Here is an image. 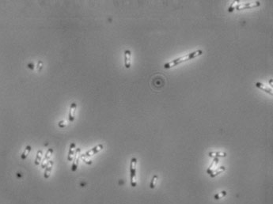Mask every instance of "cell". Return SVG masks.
Instances as JSON below:
<instances>
[{"label":"cell","instance_id":"7","mask_svg":"<svg viewBox=\"0 0 273 204\" xmlns=\"http://www.w3.org/2000/svg\"><path fill=\"white\" fill-rule=\"evenodd\" d=\"M131 56H132V53L129 50L124 51V66L126 68H131V63H132Z\"/></svg>","mask_w":273,"mask_h":204},{"label":"cell","instance_id":"17","mask_svg":"<svg viewBox=\"0 0 273 204\" xmlns=\"http://www.w3.org/2000/svg\"><path fill=\"white\" fill-rule=\"evenodd\" d=\"M58 125H59V127H60V128H65L66 126H67V123H65V121L62 120V121H60V122H59Z\"/></svg>","mask_w":273,"mask_h":204},{"label":"cell","instance_id":"5","mask_svg":"<svg viewBox=\"0 0 273 204\" xmlns=\"http://www.w3.org/2000/svg\"><path fill=\"white\" fill-rule=\"evenodd\" d=\"M79 152H80V150L78 149L76 151H75V154H74V157L73 158V164H72V167H71V170L73 172H75L78 169V166H79V160H80V155H79Z\"/></svg>","mask_w":273,"mask_h":204},{"label":"cell","instance_id":"3","mask_svg":"<svg viewBox=\"0 0 273 204\" xmlns=\"http://www.w3.org/2000/svg\"><path fill=\"white\" fill-rule=\"evenodd\" d=\"M259 6H260V2H247V3H241V4L238 5L236 7V9L240 10L249 9V8H252V7H257Z\"/></svg>","mask_w":273,"mask_h":204},{"label":"cell","instance_id":"6","mask_svg":"<svg viewBox=\"0 0 273 204\" xmlns=\"http://www.w3.org/2000/svg\"><path fill=\"white\" fill-rule=\"evenodd\" d=\"M77 104L76 103L73 102L71 105L69 110V115H68V119H69L70 122H73L74 120V116H75V112H76Z\"/></svg>","mask_w":273,"mask_h":204},{"label":"cell","instance_id":"10","mask_svg":"<svg viewBox=\"0 0 273 204\" xmlns=\"http://www.w3.org/2000/svg\"><path fill=\"white\" fill-rule=\"evenodd\" d=\"M53 153V149H49V150L47 151L46 154H45V157H44V160L42 161V168H45L46 167L47 164H48V161L50 159V158L52 157V154Z\"/></svg>","mask_w":273,"mask_h":204},{"label":"cell","instance_id":"1","mask_svg":"<svg viewBox=\"0 0 273 204\" xmlns=\"http://www.w3.org/2000/svg\"><path fill=\"white\" fill-rule=\"evenodd\" d=\"M201 55H203V51H202V50H197V51L191 52V53L188 54V55H185V56L179 57V58L176 59H174V60L171 61V62H169V63H166L164 65V68H166V69H169V68H173L174 66L178 65V64H180L181 63L185 62V61L190 60V59H192L196 58V57H198V56H201Z\"/></svg>","mask_w":273,"mask_h":204},{"label":"cell","instance_id":"15","mask_svg":"<svg viewBox=\"0 0 273 204\" xmlns=\"http://www.w3.org/2000/svg\"><path fill=\"white\" fill-rule=\"evenodd\" d=\"M157 176H156V175H155V176H154V177H153L152 181H151V184H150V187H151V188H155V183H156V181H157Z\"/></svg>","mask_w":273,"mask_h":204},{"label":"cell","instance_id":"2","mask_svg":"<svg viewBox=\"0 0 273 204\" xmlns=\"http://www.w3.org/2000/svg\"><path fill=\"white\" fill-rule=\"evenodd\" d=\"M136 165L137 159L135 158H132L130 164V173H131V185L132 187H135L137 184L136 182Z\"/></svg>","mask_w":273,"mask_h":204},{"label":"cell","instance_id":"11","mask_svg":"<svg viewBox=\"0 0 273 204\" xmlns=\"http://www.w3.org/2000/svg\"><path fill=\"white\" fill-rule=\"evenodd\" d=\"M256 86H257V88H259L260 90H261L264 91V92H266V93H269V94H271V95L273 94L272 89L268 87L266 85H264V84L260 83V82H257V83H256Z\"/></svg>","mask_w":273,"mask_h":204},{"label":"cell","instance_id":"9","mask_svg":"<svg viewBox=\"0 0 273 204\" xmlns=\"http://www.w3.org/2000/svg\"><path fill=\"white\" fill-rule=\"evenodd\" d=\"M74 154H75V144L74 142H72L70 145L69 152H68V155H67V160L71 161L74 158Z\"/></svg>","mask_w":273,"mask_h":204},{"label":"cell","instance_id":"16","mask_svg":"<svg viewBox=\"0 0 273 204\" xmlns=\"http://www.w3.org/2000/svg\"><path fill=\"white\" fill-rule=\"evenodd\" d=\"M224 170H225V167H223V166H222V167L220 168V169H219V170H218L217 171H216V172H214V174H211V176H216V175H218V174L221 173V172H222V171H224Z\"/></svg>","mask_w":273,"mask_h":204},{"label":"cell","instance_id":"18","mask_svg":"<svg viewBox=\"0 0 273 204\" xmlns=\"http://www.w3.org/2000/svg\"><path fill=\"white\" fill-rule=\"evenodd\" d=\"M235 4H236V2H233V3H232V4L230 5V7L229 10H229V12H232L233 10H234V7H235Z\"/></svg>","mask_w":273,"mask_h":204},{"label":"cell","instance_id":"8","mask_svg":"<svg viewBox=\"0 0 273 204\" xmlns=\"http://www.w3.org/2000/svg\"><path fill=\"white\" fill-rule=\"evenodd\" d=\"M54 162L52 161H49L48 164H47L46 167H45V171H44V176L45 179H49L50 175H51V172L52 170V166H53Z\"/></svg>","mask_w":273,"mask_h":204},{"label":"cell","instance_id":"14","mask_svg":"<svg viewBox=\"0 0 273 204\" xmlns=\"http://www.w3.org/2000/svg\"><path fill=\"white\" fill-rule=\"evenodd\" d=\"M209 156H210V157H215V158H216V157H218V156H219V157H225V156H226V153H209Z\"/></svg>","mask_w":273,"mask_h":204},{"label":"cell","instance_id":"4","mask_svg":"<svg viewBox=\"0 0 273 204\" xmlns=\"http://www.w3.org/2000/svg\"><path fill=\"white\" fill-rule=\"evenodd\" d=\"M102 149H103V145L102 144H100V145H97V146H95L94 148L91 149L90 150H88L87 152L84 153L82 155V158H84V157H91V156L94 155L96 153H97L99 152L100 150H102Z\"/></svg>","mask_w":273,"mask_h":204},{"label":"cell","instance_id":"13","mask_svg":"<svg viewBox=\"0 0 273 204\" xmlns=\"http://www.w3.org/2000/svg\"><path fill=\"white\" fill-rule=\"evenodd\" d=\"M42 154H43V152L41 150H38L37 151V157H36V159H35V165H39L40 164V161L42 160Z\"/></svg>","mask_w":273,"mask_h":204},{"label":"cell","instance_id":"12","mask_svg":"<svg viewBox=\"0 0 273 204\" xmlns=\"http://www.w3.org/2000/svg\"><path fill=\"white\" fill-rule=\"evenodd\" d=\"M31 149L32 148H31L30 146H26V149H25V150L23 151V153H21V158L22 159V160H25V159H26V158L28 157V155L29 154V153H30Z\"/></svg>","mask_w":273,"mask_h":204},{"label":"cell","instance_id":"19","mask_svg":"<svg viewBox=\"0 0 273 204\" xmlns=\"http://www.w3.org/2000/svg\"><path fill=\"white\" fill-rule=\"evenodd\" d=\"M269 83H270V86H272V79H271V80L269 81Z\"/></svg>","mask_w":273,"mask_h":204}]
</instances>
